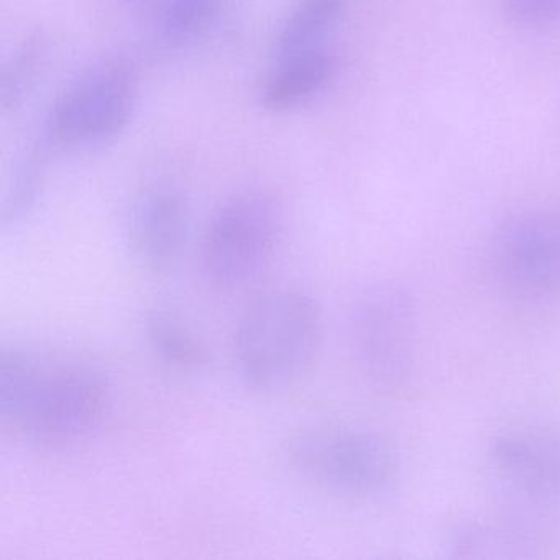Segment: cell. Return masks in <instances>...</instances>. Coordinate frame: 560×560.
Listing matches in <instances>:
<instances>
[{
  "instance_id": "obj_9",
  "label": "cell",
  "mask_w": 560,
  "mask_h": 560,
  "mask_svg": "<svg viewBox=\"0 0 560 560\" xmlns=\"http://www.w3.org/2000/svg\"><path fill=\"white\" fill-rule=\"evenodd\" d=\"M494 470L508 483L534 498L560 494V434L549 429H517L494 439Z\"/></svg>"
},
{
  "instance_id": "obj_17",
  "label": "cell",
  "mask_w": 560,
  "mask_h": 560,
  "mask_svg": "<svg viewBox=\"0 0 560 560\" xmlns=\"http://www.w3.org/2000/svg\"><path fill=\"white\" fill-rule=\"evenodd\" d=\"M504 15L524 28L546 27L560 21V0H501Z\"/></svg>"
},
{
  "instance_id": "obj_14",
  "label": "cell",
  "mask_w": 560,
  "mask_h": 560,
  "mask_svg": "<svg viewBox=\"0 0 560 560\" xmlns=\"http://www.w3.org/2000/svg\"><path fill=\"white\" fill-rule=\"evenodd\" d=\"M51 150L42 140H37L34 149L27 153L24 162L19 165L18 172L12 176L11 185L5 189L2 201V231L21 224L40 198L45 185L47 166L50 163Z\"/></svg>"
},
{
  "instance_id": "obj_11",
  "label": "cell",
  "mask_w": 560,
  "mask_h": 560,
  "mask_svg": "<svg viewBox=\"0 0 560 560\" xmlns=\"http://www.w3.org/2000/svg\"><path fill=\"white\" fill-rule=\"evenodd\" d=\"M147 340L160 362L178 372H199L208 366L209 349L182 316L166 310L149 314Z\"/></svg>"
},
{
  "instance_id": "obj_1",
  "label": "cell",
  "mask_w": 560,
  "mask_h": 560,
  "mask_svg": "<svg viewBox=\"0 0 560 560\" xmlns=\"http://www.w3.org/2000/svg\"><path fill=\"white\" fill-rule=\"evenodd\" d=\"M113 392L106 375L80 362H54L22 349L0 353L4 428L44 447H68L106 421Z\"/></svg>"
},
{
  "instance_id": "obj_15",
  "label": "cell",
  "mask_w": 560,
  "mask_h": 560,
  "mask_svg": "<svg viewBox=\"0 0 560 560\" xmlns=\"http://www.w3.org/2000/svg\"><path fill=\"white\" fill-rule=\"evenodd\" d=\"M228 0H166L156 34L168 47H183L206 34L221 19Z\"/></svg>"
},
{
  "instance_id": "obj_8",
  "label": "cell",
  "mask_w": 560,
  "mask_h": 560,
  "mask_svg": "<svg viewBox=\"0 0 560 560\" xmlns=\"http://www.w3.org/2000/svg\"><path fill=\"white\" fill-rule=\"evenodd\" d=\"M191 231V208L178 186L156 183L143 189L129 214V241L140 264L155 273L182 260Z\"/></svg>"
},
{
  "instance_id": "obj_18",
  "label": "cell",
  "mask_w": 560,
  "mask_h": 560,
  "mask_svg": "<svg viewBox=\"0 0 560 560\" xmlns=\"http://www.w3.org/2000/svg\"><path fill=\"white\" fill-rule=\"evenodd\" d=\"M130 2H136V4H140V2H149V0H130Z\"/></svg>"
},
{
  "instance_id": "obj_5",
  "label": "cell",
  "mask_w": 560,
  "mask_h": 560,
  "mask_svg": "<svg viewBox=\"0 0 560 560\" xmlns=\"http://www.w3.org/2000/svg\"><path fill=\"white\" fill-rule=\"evenodd\" d=\"M280 202L261 189L235 192L209 218L201 242L202 270L214 287L238 291L257 283L283 241Z\"/></svg>"
},
{
  "instance_id": "obj_12",
  "label": "cell",
  "mask_w": 560,
  "mask_h": 560,
  "mask_svg": "<svg viewBox=\"0 0 560 560\" xmlns=\"http://www.w3.org/2000/svg\"><path fill=\"white\" fill-rule=\"evenodd\" d=\"M350 0H298L275 37V57L323 47L326 35L336 27Z\"/></svg>"
},
{
  "instance_id": "obj_7",
  "label": "cell",
  "mask_w": 560,
  "mask_h": 560,
  "mask_svg": "<svg viewBox=\"0 0 560 560\" xmlns=\"http://www.w3.org/2000/svg\"><path fill=\"white\" fill-rule=\"evenodd\" d=\"M494 277L526 301L560 296V212L530 211L508 221L493 247Z\"/></svg>"
},
{
  "instance_id": "obj_4",
  "label": "cell",
  "mask_w": 560,
  "mask_h": 560,
  "mask_svg": "<svg viewBox=\"0 0 560 560\" xmlns=\"http://www.w3.org/2000/svg\"><path fill=\"white\" fill-rule=\"evenodd\" d=\"M139 74L126 58L97 61L51 104L42 142L51 150H90L114 142L132 122Z\"/></svg>"
},
{
  "instance_id": "obj_2",
  "label": "cell",
  "mask_w": 560,
  "mask_h": 560,
  "mask_svg": "<svg viewBox=\"0 0 560 560\" xmlns=\"http://www.w3.org/2000/svg\"><path fill=\"white\" fill-rule=\"evenodd\" d=\"M320 340L323 316L317 301L300 288H271L242 310L232 352L245 385L275 392L311 369Z\"/></svg>"
},
{
  "instance_id": "obj_16",
  "label": "cell",
  "mask_w": 560,
  "mask_h": 560,
  "mask_svg": "<svg viewBox=\"0 0 560 560\" xmlns=\"http://www.w3.org/2000/svg\"><path fill=\"white\" fill-rule=\"evenodd\" d=\"M534 542L523 534L498 527L470 526L455 534L452 556L468 559H523L533 557Z\"/></svg>"
},
{
  "instance_id": "obj_6",
  "label": "cell",
  "mask_w": 560,
  "mask_h": 560,
  "mask_svg": "<svg viewBox=\"0 0 560 560\" xmlns=\"http://www.w3.org/2000/svg\"><path fill=\"white\" fill-rule=\"evenodd\" d=\"M357 369L376 392L408 388L418 362V311L405 287L392 281L366 288L350 313Z\"/></svg>"
},
{
  "instance_id": "obj_10",
  "label": "cell",
  "mask_w": 560,
  "mask_h": 560,
  "mask_svg": "<svg viewBox=\"0 0 560 560\" xmlns=\"http://www.w3.org/2000/svg\"><path fill=\"white\" fill-rule=\"evenodd\" d=\"M332 74L334 58L324 47L277 58L261 83V106L275 114L298 109L314 100Z\"/></svg>"
},
{
  "instance_id": "obj_3",
  "label": "cell",
  "mask_w": 560,
  "mask_h": 560,
  "mask_svg": "<svg viewBox=\"0 0 560 560\" xmlns=\"http://www.w3.org/2000/svg\"><path fill=\"white\" fill-rule=\"evenodd\" d=\"M291 470L317 490L350 500L383 493L398 474V454L378 432L353 425H313L284 442Z\"/></svg>"
},
{
  "instance_id": "obj_13",
  "label": "cell",
  "mask_w": 560,
  "mask_h": 560,
  "mask_svg": "<svg viewBox=\"0 0 560 560\" xmlns=\"http://www.w3.org/2000/svg\"><path fill=\"white\" fill-rule=\"evenodd\" d=\"M48 38L44 32H32L5 61L0 77V109L15 113L25 103L47 65Z\"/></svg>"
}]
</instances>
